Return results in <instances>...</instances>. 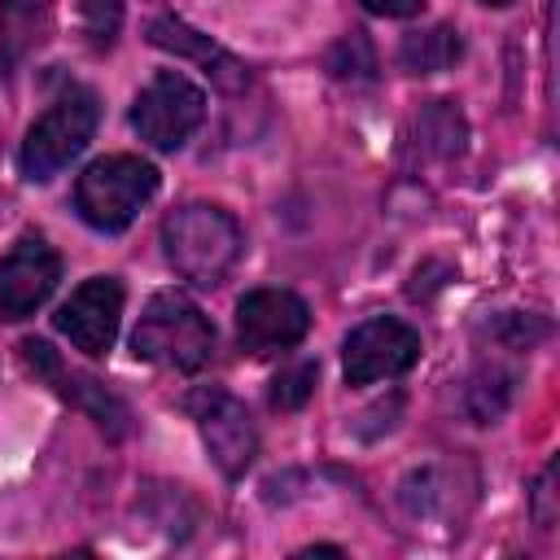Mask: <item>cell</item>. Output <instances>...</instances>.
Masks as SVG:
<instances>
[{
	"instance_id": "1",
	"label": "cell",
	"mask_w": 560,
	"mask_h": 560,
	"mask_svg": "<svg viewBox=\"0 0 560 560\" xmlns=\"http://www.w3.org/2000/svg\"><path fill=\"white\" fill-rule=\"evenodd\" d=\"M241 245H245L241 223L214 201H184L162 219L166 262L201 289L219 284L232 271V262L241 258Z\"/></svg>"
},
{
	"instance_id": "2",
	"label": "cell",
	"mask_w": 560,
	"mask_h": 560,
	"mask_svg": "<svg viewBox=\"0 0 560 560\" xmlns=\"http://www.w3.org/2000/svg\"><path fill=\"white\" fill-rule=\"evenodd\" d=\"M131 350L144 363L175 368V372H201L214 354V324L201 315V306L175 289L153 293L140 311V324L131 332Z\"/></svg>"
},
{
	"instance_id": "3",
	"label": "cell",
	"mask_w": 560,
	"mask_h": 560,
	"mask_svg": "<svg viewBox=\"0 0 560 560\" xmlns=\"http://www.w3.org/2000/svg\"><path fill=\"white\" fill-rule=\"evenodd\" d=\"M158 192V171L131 153H105L74 179V210L96 232H122Z\"/></svg>"
},
{
	"instance_id": "4",
	"label": "cell",
	"mask_w": 560,
	"mask_h": 560,
	"mask_svg": "<svg viewBox=\"0 0 560 560\" xmlns=\"http://www.w3.org/2000/svg\"><path fill=\"white\" fill-rule=\"evenodd\" d=\"M96 118H101V105H96V92L83 88V83H70L52 96V105L31 122L26 140H22V175L44 184L52 179L61 166H70L92 131H96Z\"/></svg>"
},
{
	"instance_id": "5",
	"label": "cell",
	"mask_w": 560,
	"mask_h": 560,
	"mask_svg": "<svg viewBox=\"0 0 560 560\" xmlns=\"http://www.w3.org/2000/svg\"><path fill=\"white\" fill-rule=\"evenodd\" d=\"M201 118H206V92L179 70H158L131 101V131L158 153L184 149L188 136L201 127Z\"/></svg>"
},
{
	"instance_id": "6",
	"label": "cell",
	"mask_w": 560,
	"mask_h": 560,
	"mask_svg": "<svg viewBox=\"0 0 560 560\" xmlns=\"http://www.w3.org/2000/svg\"><path fill=\"white\" fill-rule=\"evenodd\" d=\"M184 411L197 420V433H201V442H206V451L223 477H241L254 464L258 433H254V420H249L241 398H232L219 385H201L184 398Z\"/></svg>"
},
{
	"instance_id": "7",
	"label": "cell",
	"mask_w": 560,
	"mask_h": 560,
	"mask_svg": "<svg viewBox=\"0 0 560 560\" xmlns=\"http://www.w3.org/2000/svg\"><path fill=\"white\" fill-rule=\"evenodd\" d=\"M420 359V332L394 315L363 319L341 341V372L346 385H376L389 376H402Z\"/></svg>"
},
{
	"instance_id": "8",
	"label": "cell",
	"mask_w": 560,
	"mask_h": 560,
	"mask_svg": "<svg viewBox=\"0 0 560 560\" xmlns=\"http://www.w3.org/2000/svg\"><path fill=\"white\" fill-rule=\"evenodd\" d=\"M57 280H61L57 249L39 232L18 236V245L0 258V319L18 324V319L35 315L52 298Z\"/></svg>"
},
{
	"instance_id": "9",
	"label": "cell",
	"mask_w": 560,
	"mask_h": 560,
	"mask_svg": "<svg viewBox=\"0 0 560 560\" xmlns=\"http://www.w3.org/2000/svg\"><path fill=\"white\" fill-rule=\"evenodd\" d=\"M311 311L289 289H249L236 302V341L245 354H276L306 337Z\"/></svg>"
},
{
	"instance_id": "10",
	"label": "cell",
	"mask_w": 560,
	"mask_h": 560,
	"mask_svg": "<svg viewBox=\"0 0 560 560\" xmlns=\"http://www.w3.org/2000/svg\"><path fill=\"white\" fill-rule=\"evenodd\" d=\"M52 319H57V332H66L74 350L101 359V354H109V346H114V337H118L122 284H118L114 276H92V280H83V284L61 302V311H57Z\"/></svg>"
},
{
	"instance_id": "11",
	"label": "cell",
	"mask_w": 560,
	"mask_h": 560,
	"mask_svg": "<svg viewBox=\"0 0 560 560\" xmlns=\"http://www.w3.org/2000/svg\"><path fill=\"white\" fill-rule=\"evenodd\" d=\"M22 359L31 363V372H39L44 381H52V389H57L61 398H70L74 407H83L101 429H109V433H122V429H127V407H122L101 381L70 372V368L57 359V350H52L48 341L26 337V341H22Z\"/></svg>"
},
{
	"instance_id": "12",
	"label": "cell",
	"mask_w": 560,
	"mask_h": 560,
	"mask_svg": "<svg viewBox=\"0 0 560 560\" xmlns=\"http://www.w3.org/2000/svg\"><path fill=\"white\" fill-rule=\"evenodd\" d=\"M149 44H153V48H166V52H175V57L201 61L206 74H214V83L228 88V92H236V88L249 83V70H245L228 48H219L210 35L192 31L188 22H179V18H171V13H162V18L149 22Z\"/></svg>"
},
{
	"instance_id": "13",
	"label": "cell",
	"mask_w": 560,
	"mask_h": 560,
	"mask_svg": "<svg viewBox=\"0 0 560 560\" xmlns=\"http://www.w3.org/2000/svg\"><path fill=\"white\" fill-rule=\"evenodd\" d=\"M48 39V4L44 0H4L0 4V48L4 61L18 66Z\"/></svg>"
},
{
	"instance_id": "14",
	"label": "cell",
	"mask_w": 560,
	"mask_h": 560,
	"mask_svg": "<svg viewBox=\"0 0 560 560\" xmlns=\"http://www.w3.org/2000/svg\"><path fill=\"white\" fill-rule=\"evenodd\" d=\"M459 57H464V39H459L455 26L411 31V35L398 44V61H402V70H411V74H438V70H451Z\"/></svg>"
},
{
	"instance_id": "15",
	"label": "cell",
	"mask_w": 560,
	"mask_h": 560,
	"mask_svg": "<svg viewBox=\"0 0 560 560\" xmlns=\"http://www.w3.org/2000/svg\"><path fill=\"white\" fill-rule=\"evenodd\" d=\"M512 385H516L512 372H503V368H494V363L477 368V372L468 376V389H464V407H468V416H472L477 424L499 420V416L508 411V402H512Z\"/></svg>"
},
{
	"instance_id": "16",
	"label": "cell",
	"mask_w": 560,
	"mask_h": 560,
	"mask_svg": "<svg viewBox=\"0 0 560 560\" xmlns=\"http://www.w3.org/2000/svg\"><path fill=\"white\" fill-rule=\"evenodd\" d=\"M420 136H424V144H429L438 158L459 153L468 127H464V114L455 109V101H429V109L420 114Z\"/></svg>"
},
{
	"instance_id": "17",
	"label": "cell",
	"mask_w": 560,
	"mask_h": 560,
	"mask_svg": "<svg viewBox=\"0 0 560 560\" xmlns=\"http://www.w3.org/2000/svg\"><path fill=\"white\" fill-rule=\"evenodd\" d=\"M315 381H319V363H315V359H298V363L280 368V372L271 376V407L298 411V407L315 394Z\"/></svg>"
},
{
	"instance_id": "18",
	"label": "cell",
	"mask_w": 560,
	"mask_h": 560,
	"mask_svg": "<svg viewBox=\"0 0 560 560\" xmlns=\"http://www.w3.org/2000/svg\"><path fill=\"white\" fill-rule=\"evenodd\" d=\"M79 13H83L88 44L96 52H109L118 39V26H122V0H79Z\"/></svg>"
},
{
	"instance_id": "19",
	"label": "cell",
	"mask_w": 560,
	"mask_h": 560,
	"mask_svg": "<svg viewBox=\"0 0 560 560\" xmlns=\"http://www.w3.org/2000/svg\"><path fill=\"white\" fill-rule=\"evenodd\" d=\"M328 70L337 79H372L376 70V57H372V44L363 31H350L332 52H328Z\"/></svg>"
},
{
	"instance_id": "20",
	"label": "cell",
	"mask_w": 560,
	"mask_h": 560,
	"mask_svg": "<svg viewBox=\"0 0 560 560\" xmlns=\"http://www.w3.org/2000/svg\"><path fill=\"white\" fill-rule=\"evenodd\" d=\"M551 472H556V464H547L542 468V477H538V486H534V521L542 525V529H551V521H556V512H551Z\"/></svg>"
},
{
	"instance_id": "21",
	"label": "cell",
	"mask_w": 560,
	"mask_h": 560,
	"mask_svg": "<svg viewBox=\"0 0 560 560\" xmlns=\"http://www.w3.org/2000/svg\"><path fill=\"white\" fill-rule=\"evenodd\" d=\"M368 13H381V18H411L424 9V0H359Z\"/></svg>"
},
{
	"instance_id": "22",
	"label": "cell",
	"mask_w": 560,
	"mask_h": 560,
	"mask_svg": "<svg viewBox=\"0 0 560 560\" xmlns=\"http://www.w3.org/2000/svg\"><path fill=\"white\" fill-rule=\"evenodd\" d=\"M481 4H490V9H508L512 0H481Z\"/></svg>"
}]
</instances>
